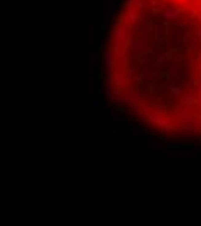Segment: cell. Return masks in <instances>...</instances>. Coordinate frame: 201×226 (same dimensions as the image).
<instances>
[{
    "mask_svg": "<svg viewBox=\"0 0 201 226\" xmlns=\"http://www.w3.org/2000/svg\"><path fill=\"white\" fill-rule=\"evenodd\" d=\"M106 92L163 138L201 139V0H127L108 40Z\"/></svg>",
    "mask_w": 201,
    "mask_h": 226,
    "instance_id": "obj_1",
    "label": "cell"
}]
</instances>
